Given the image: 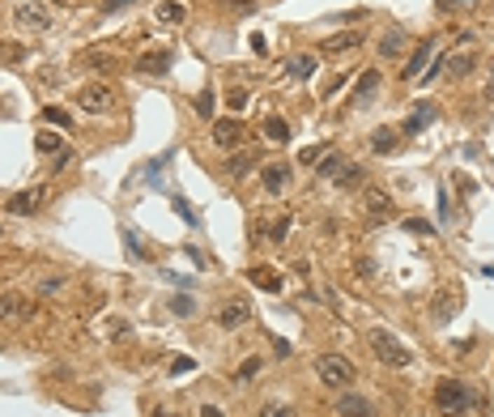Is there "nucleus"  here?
Returning <instances> with one entry per match:
<instances>
[{"instance_id": "f257e3e1", "label": "nucleus", "mask_w": 494, "mask_h": 417, "mask_svg": "<svg viewBox=\"0 0 494 417\" xmlns=\"http://www.w3.org/2000/svg\"><path fill=\"white\" fill-rule=\"evenodd\" d=\"M434 404H439V413H448V417H477L486 409V400L465 379H439L434 383Z\"/></svg>"}, {"instance_id": "f03ea898", "label": "nucleus", "mask_w": 494, "mask_h": 417, "mask_svg": "<svg viewBox=\"0 0 494 417\" xmlns=\"http://www.w3.org/2000/svg\"><path fill=\"white\" fill-rule=\"evenodd\" d=\"M315 379L324 388H350L354 383V362L341 353H320L315 358Z\"/></svg>"}, {"instance_id": "7ed1b4c3", "label": "nucleus", "mask_w": 494, "mask_h": 417, "mask_svg": "<svg viewBox=\"0 0 494 417\" xmlns=\"http://www.w3.org/2000/svg\"><path fill=\"white\" fill-rule=\"evenodd\" d=\"M366 341H371V353H375V358L383 362V367H397V371H401V367H409V362H413V353H409V349L401 345V337L383 332V328H375V332H371Z\"/></svg>"}, {"instance_id": "20e7f679", "label": "nucleus", "mask_w": 494, "mask_h": 417, "mask_svg": "<svg viewBox=\"0 0 494 417\" xmlns=\"http://www.w3.org/2000/svg\"><path fill=\"white\" fill-rule=\"evenodd\" d=\"M77 107H81L85 115H107V111L116 107V94H111V85L90 81V85H81V90H77Z\"/></svg>"}, {"instance_id": "39448f33", "label": "nucleus", "mask_w": 494, "mask_h": 417, "mask_svg": "<svg viewBox=\"0 0 494 417\" xmlns=\"http://www.w3.org/2000/svg\"><path fill=\"white\" fill-rule=\"evenodd\" d=\"M13 17H18L22 30H47L51 26V9L43 5V0H22V5L13 9Z\"/></svg>"}, {"instance_id": "423d86ee", "label": "nucleus", "mask_w": 494, "mask_h": 417, "mask_svg": "<svg viewBox=\"0 0 494 417\" xmlns=\"http://www.w3.org/2000/svg\"><path fill=\"white\" fill-rule=\"evenodd\" d=\"M247 141V128L239 120H213V145H222V149H239Z\"/></svg>"}, {"instance_id": "0eeeda50", "label": "nucleus", "mask_w": 494, "mask_h": 417, "mask_svg": "<svg viewBox=\"0 0 494 417\" xmlns=\"http://www.w3.org/2000/svg\"><path fill=\"white\" fill-rule=\"evenodd\" d=\"M34 145H39V153H51V158H56V167H64V162L73 158V149L64 145V136H60V132H51V128H39Z\"/></svg>"}, {"instance_id": "6e6552de", "label": "nucleus", "mask_w": 494, "mask_h": 417, "mask_svg": "<svg viewBox=\"0 0 494 417\" xmlns=\"http://www.w3.org/2000/svg\"><path fill=\"white\" fill-rule=\"evenodd\" d=\"M77 64L90 69V73H111V69H116V51H107V47H85L81 56H77Z\"/></svg>"}, {"instance_id": "1a4fd4ad", "label": "nucleus", "mask_w": 494, "mask_h": 417, "mask_svg": "<svg viewBox=\"0 0 494 417\" xmlns=\"http://www.w3.org/2000/svg\"><path fill=\"white\" fill-rule=\"evenodd\" d=\"M171 64H175L171 51H145V56L137 60V73H145V77H167Z\"/></svg>"}, {"instance_id": "9d476101", "label": "nucleus", "mask_w": 494, "mask_h": 417, "mask_svg": "<svg viewBox=\"0 0 494 417\" xmlns=\"http://www.w3.org/2000/svg\"><path fill=\"white\" fill-rule=\"evenodd\" d=\"M366 218L371 222H388L392 218V196L383 188H366Z\"/></svg>"}, {"instance_id": "9b49d317", "label": "nucleus", "mask_w": 494, "mask_h": 417, "mask_svg": "<svg viewBox=\"0 0 494 417\" xmlns=\"http://www.w3.org/2000/svg\"><path fill=\"white\" fill-rule=\"evenodd\" d=\"M375 90H379V73H375V69H362L358 85H354V94H350V107H371Z\"/></svg>"}, {"instance_id": "f8f14e48", "label": "nucleus", "mask_w": 494, "mask_h": 417, "mask_svg": "<svg viewBox=\"0 0 494 417\" xmlns=\"http://www.w3.org/2000/svg\"><path fill=\"white\" fill-rule=\"evenodd\" d=\"M354 47H362V34H358V30L328 34V38L320 43V51H324V56H341V51H354Z\"/></svg>"}, {"instance_id": "ddd939ff", "label": "nucleus", "mask_w": 494, "mask_h": 417, "mask_svg": "<svg viewBox=\"0 0 494 417\" xmlns=\"http://www.w3.org/2000/svg\"><path fill=\"white\" fill-rule=\"evenodd\" d=\"M0 320H30V302L18 294V290H9V294H0Z\"/></svg>"}, {"instance_id": "4468645a", "label": "nucleus", "mask_w": 494, "mask_h": 417, "mask_svg": "<svg viewBox=\"0 0 494 417\" xmlns=\"http://www.w3.org/2000/svg\"><path fill=\"white\" fill-rule=\"evenodd\" d=\"M43 196H47L43 188H26V192H18V196L9 200V213H18V218H30L34 208L43 204Z\"/></svg>"}, {"instance_id": "2eb2a0df", "label": "nucleus", "mask_w": 494, "mask_h": 417, "mask_svg": "<svg viewBox=\"0 0 494 417\" xmlns=\"http://www.w3.org/2000/svg\"><path fill=\"white\" fill-rule=\"evenodd\" d=\"M430 56H434V38H422V43H418V51L409 56V64H405V77H409V81H418V77L426 73Z\"/></svg>"}, {"instance_id": "dca6fc26", "label": "nucleus", "mask_w": 494, "mask_h": 417, "mask_svg": "<svg viewBox=\"0 0 494 417\" xmlns=\"http://www.w3.org/2000/svg\"><path fill=\"white\" fill-rule=\"evenodd\" d=\"M260 183H264V192H286V183H290V167L286 162H268L264 167V175H260Z\"/></svg>"}, {"instance_id": "f3484780", "label": "nucleus", "mask_w": 494, "mask_h": 417, "mask_svg": "<svg viewBox=\"0 0 494 417\" xmlns=\"http://www.w3.org/2000/svg\"><path fill=\"white\" fill-rule=\"evenodd\" d=\"M153 17L162 26H184L188 22V5H184V0H162V5L153 9Z\"/></svg>"}, {"instance_id": "a211bd4d", "label": "nucleus", "mask_w": 494, "mask_h": 417, "mask_svg": "<svg viewBox=\"0 0 494 417\" xmlns=\"http://www.w3.org/2000/svg\"><path fill=\"white\" fill-rule=\"evenodd\" d=\"M247 316H252V306L235 298V302H226V306H222V316H217V324H222V328H243V324H247Z\"/></svg>"}, {"instance_id": "6ab92c4d", "label": "nucleus", "mask_w": 494, "mask_h": 417, "mask_svg": "<svg viewBox=\"0 0 494 417\" xmlns=\"http://www.w3.org/2000/svg\"><path fill=\"white\" fill-rule=\"evenodd\" d=\"M337 413H341V417H375V404L362 400V396H341V400H337Z\"/></svg>"}, {"instance_id": "aec40b11", "label": "nucleus", "mask_w": 494, "mask_h": 417, "mask_svg": "<svg viewBox=\"0 0 494 417\" xmlns=\"http://www.w3.org/2000/svg\"><path fill=\"white\" fill-rule=\"evenodd\" d=\"M247 281H252L256 290H264V294H282V277L273 273V269H252Z\"/></svg>"}, {"instance_id": "412c9836", "label": "nucleus", "mask_w": 494, "mask_h": 417, "mask_svg": "<svg viewBox=\"0 0 494 417\" xmlns=\"http://www.w3.org/2000/svg\"><path fill=\"white\" fill-rule=\"evenodd\" d=\"M286 73H290L294 81H307V77L315 73V56H307V51H303V56H290V60H286Z\"/></svg>"}, {"instance_id": "4be33fe9", "label": "nucleus", "mask_w": 494, "mask_h": 417, "mask_svg": "<svg viewBox=\"0 0 494 417\" xmlns=\"http://www.w3.org/2000/svg\"><path fill=\"white\" fill-rule=\"evenodd\" d=\"M434 124V107L430 102H418V111L405 120V132H422V128H430Z\"/></svg>"}, {"instance_id": "5701e85b", "label": "nucleus", "mask_w": 494, "mask_h": 417, "mask_svg": "<svg viewBox=\"0 0 494 417\" xmlns=\"http://www.w3.org/2000/svg\"><path fill=\"white\" fill-rule=\"evenodd\" d=\"M371 149H375V153H392V149H397V132H392V128H375V132H371Z\"/></svg>"}, {"instance_id": "b1692460", "label": "nucleus", "mask_w": 494, "mask_h": 417, "mask_svg": "<svg viewBox=\"0 0 494 417\" xmlns=\"http://www.w3.org/2000/svg\"><path fill=\"white\" fill-rule=\"evenodd\" d=\"M473 64H477V56H473V51H465V56H448V60H444V69H448L452 77H465Z\"/></svg>"}, {"instance_id": "393cba45", "label": "nucleus", "mask_w": 494, "mask_h": 417, "mask_svg": "<svg viewBox=\"0 0 494 417\" xmlns=\"http://www.w3.org/2000/svg\"><path fill=\"white\" fill-rule=\"evenodd\" d=\"M264 136H268L273 145H286V141H290V124H286V120H264Z\"/></svg>"}, {"instance_id": "a878e982", "label": "nucleus", "mask_w": 494, "mask_h": 417, "mask_svg": "<svg viewBox=\"0 0 494 417\" xmlns=\"http://www.w3.org/2000/svg\"><path fill=\"white\" fill-rule=\"evenodd\" d=\"M341 171H345V158H341V153H328V158H320V175H324V179H341Z\"/></svg>"}, {"instance_id": "bb28decb", "label": "nucleus", "mask_w": 494, "mask_h": 417, "mask_svg": "<svg viewBox=\"0 0 494 417\" xmlns=\"http://www.w3.org/2000/svg\"><path fill=\"white\" fill-rule=\"evenodd\" d=\"M430 311H434V320H439V324H444L448 316H456V298H452V294H439Z\"/></svg>"}, {"instance_id": "cd10ccee", "label": "nucleus", "mask_w": 494, "mask_h": 417, "mask_svg": "<svg viewBox=\"0 0 494 417\" xmlns=\"http://www.w3.org/2000/svg\"><path fill=\"white\" fill-rule=\"evenodd\" d=\"M252 167H256V153H235V158H231V167H226V171H231L235 179H243V175H247Z\"/></svg>"}, {"instance_id": "c85d7f7f", "label": "nucleus", "mask_w": 494, "mask_h": 417, "mask_svg": "<svg viewBox=\"0 0 494 417\" xmlns=\"http://www.w3.org/2000/svg\"><path fill=\"white\" fill-rule=\"evenodd\" d=\"M434 5L444 9V13H469V9L477 5V0H434Z\"/></svg>"}, {"instance_id": "c756f323", "label": "nucleus", "mask_w": 494, "mask_h": 417, "mask_svg": "<svg viewBox=\"0 0 494 417\" xmlns=\"http://www.w3.org/2000/svg\"><path fill=\"white\" fill-rule=\"evenodd\" d=\"M192 107H196V115H200V120H213V94H209V90H205V94H196Z\"/></svg>"}, {"instance_id": "7c9ffc66", "label": "nucleus", "mask_w": 494, "mask_h": 417, "mask_svg": "<svg viewBox=\"0 0 494 417\" xmlns=\"http://www.w3.org/2000/svg\"><path fill=\"white\" fill-rule=\"evenodd\" d=\"M217 5H222L226 13H252V9H256V0H217Z\"/></svg>"}, {"instance_id": "2f4dec72", "label": "nucleus", "mask_w": 494, "mask_h": 417, "mask_svg": "<svg viewBox=\"0 0 494 417\" xmlns=\"http://www.w3.org/2000/svg\"><path fill=\"white\" fill-rule=\"evenodd\" d=\"M379 51H383V56H397V51H401V34H397V30L383 34V38H379Z\"/></svg>"}, {"instance_id": "473e14b6", "label": "nucleus", "mask_w": 494, "mask_h": 417, "mask_svg": "<svg viewBox=\"0 0 494 417\" xmlns=\"http://www.w3.org/2000/svg\"><path fill=\"white\" fill-rule=\"evenodd\" d=\"M337 183H341V188H358V183H362V167H345Z\"/></svg>"}, {"instance_id": "72a5a7b5", "label": "nucleus", "mask_w": 494, "mask_h": 417, "mask_svg": "<svg viewBox=\"0 0 494 417\" xmlns=\"http://www.w3.org/2000/svg\"><path fill=\"white\" fill-rule=\"evenodd\" d=\"M22 56H26L22 43H0V60H22Z\"/></svg>"}, {"instance_id": "f704fd0d", "label": "nucleus", "mask_w": 494, "mask_h": 417, "mask_svg": "<svg viewBox=\"0 0 494 417\" xmlns=\"http://www.w3.org/2000/svg\"><path fill=\"white\" fill-rule=\"evenodd\" d=\"M256 371H260V358H247V362H243V367L235 371V379H239V383H247V379H252Z\"/></svg>"}, {"instance_id": "c9c22d12", "label": "nucleus", "mask_w": 494, "mask_h": 417, "mask_svg": "<svg viewBox=\"0 0 494 417\" xmlns=\"http://www.w3.org/2000/svg\"><path fill=\"white\" fill-rule=\"evenodd\" d=\"M260 417H299V413H294L290 404H264V409H260Z\"/></svg>"}, {"instance_id": "e433bc0d", "label": "nucleus", "mask_w": 494, "mask_h": 417, "mask_svg": "<svg viewBox=\"0 0 494 417\" xmlns=\"http://www.w3.org/2000/svg\"><path fill=\"white\" fill-rule=\"evenodd\" d=\"M452 222V208H448V188H439V226Z\"/></svg>"}, {"instance_id": "4c0bfd02", "label": "nucleus", "mask_w": 494, "mask_h": 417, "mask_svg": "<svg viewBox=\"0 0 494 417\" xmlns=\"http://www.w3.org/2000/svg\"><path fill=\"white\" fill-rule=\"evenodd\" d=\"M124 243H128V255H132V260H141V255H149V251L141 247V239H137L132 230H124Z\"/></svg>"}, {"instance_id": "58836bf2", "label": "nucleus", "mask_w": 494, "mask_h": 417, "mask_svg": "<svg viewBox=\"0 0 494 417\" xmlns=\"http://www.w3.org/2000/svg\"><path fill=\"white\" fill-rule=\"evenodd\" d=\"M226 102H231L235 111H243V107H247V90H243V85H235V90L226 94Z\"/></svg>"}, {"instance_id": "ea45409f", "label": "nucleus", "mask_w": 494, "mask_h": 417, "mask_svg": "<svg viewBox=\"0 0 494 417\" xmlns=\"http://www.w3.org/2000/svg\"><path fill=\"white\" fill-rule=\"evenodd\" d=\"M43 115H47L51 124H56V128H69V111H64V107H47Z\"/></svg>"}, {"instance_id": "a19ab883", "label": "nucleus", "mask_w": 494, "mask_h": 417, "mask_svg": "<svg viewBox=\"0 0 494 417\" xmlns=\"http://www.w3.org/2000/svg\"><path fill=\"white\" fill-rule=\"evenodd\" d=\"M175 208H179V213H184V222H188V226H200V218L192 213V204H188L184 196H175Z\"/></svg>"}, {"instance_id": "79ce46f5", "label": "nucleus", "mask_w": 494, "mask_h": 417, "mask_svg": "<svg viewBox=\"0 0 494 417\" xmlns=\"http://www.w3.org/2000/svg\"><path fill=\"white\" fill-rule=\"evenodd\" d=\"M171 371H175V375H188V371H196V362H192V358H175Z\"/></svg>"}, {"instance_id": "37998d69", "label": "nucleus", "mask_w": 494, "mask_h": 417, "mask_svg": "<svg viewBox=\"0 0 494 417\" xmlns=\"http://www.w3.org/2000/svg\"><path fill=\"white\" fill-rule=\"evenodd\" d=\"M39 290L43 294H56V290H64V277H47V281H39Z\"/></svg>"}, {"instance_id": "c03bdc74", "label": "nucleus", "mask_w": 494, "mask_h": 417, "mask_svg": "<svg viewBox=\"0 0 494 417\" xmlns=\"http://www.w3.org/2000/svg\"><path fill=\"white\" fill-rule=\"evenodd\" d=\"M128 5H137V0H102L107 13H120V9H128Z\"/></svg>"}, {"instance_id": "a18cd8bd", "label": "nucleus", "mask_w": 494, "mask_h": 417, "mask_svg": "<svg viewBox=\"0 0 494 417\" xmlns=\"http://www.w3.org/2000/svg\"><path fill=\"white\" fill-rule=\"evenodd\" d=\"M107 337H128V324L124 320H111V324H107Z\"/></svg>"}, {"instance_id": "49530a36", "label": "nucleus", "mask_w": 494, "mask_h": 417, "mask_svg": "<svg viewBox=\"0 0 494 417\" xmlns=\"http://www.w3.org/2000/svg\"><path fill=\"white\" fill-rule=\"evenodd\" d=\"M405 230H413V234H430V226H426L422 218H409V222H405Z\"/></svg>"}, {"instance_id": "de8ad7c7", "label": "nucleus", "mask_w": 494, "mask_h": 417, "mask_svg": "<svg viewBox=\"0 0 494 417\" xmlns=\"http://www.w3.org/2000/svg\"><path fill=\"white\" fill-rule=\"evenodd\" d=\"M354 269H358L362 277H375V260H366V255H362V260H358V264H354Z\"/></svg>"}, {"instance_id": "09e8293b", "label": "nucleus", "mask_w": 494, "mask_h": 417, "mask_svg": "<svg viewBox=\"0 0 494 417\" xmlns=\"http://www.w3.org/2000/svg\"><path fill=\"white\" fill-rule=\"evenodd\" d=\"M171 306H175V316H192V298H175Z\"/></svg>"}, {"instance_id": "8fccbe9b", "label": "nucleus", "mask_w": 494, "mask_h": 417, "mask_svg": "<svg viewBox=\"0 0 494 417\" xmlns=\"http://www.w3.org/2000/svg\"><path fill=\"white\" fill-rule=\"evenodd\" d=\"M299 158H303V162H315V158H324V149H320V145H311V149H303V153H299Z\"/></svg>"}, {"instance_id": "3c124183", "label": "nucleus", "mask_w": 494, "mask_h": 417, "mask_svg": "<svg viewBox=\"0 0 494 417\" xmlns=\"http://www.w3.org/2000/svg\"><path fill=\"white\" fill-rule=\"evenodd\" d=\"M200 417H222V409H217V404H205V409H200Z\"/></svg>"}, {"instance_id": "603ef678", "label": "nucleus", "mask_w": 494, "mask_h": 417, "mask_svg": "<svg viewBox=\"0 0 494 417\" xmlns=\"http://www.w3.org/2000/svg\"><path fill=\"white\" fill-rule=\"evenodd\" d=\"M153 417H167V409H153Z\"/></svg>"}, {"instance_id": "864d4df0", "label": "nucleus", "mask_w": 494, "mask_h": 417, "mask_svg": "<svg viewBox=\"0 0 494 417\" xmlns=\"http://www.w3.org/2000/svg\"><path fill=\"white\" fill-rule=\"evenodd\" d=\"M51 5H69V0H51Z\"/></svg>"}]
</instances>
